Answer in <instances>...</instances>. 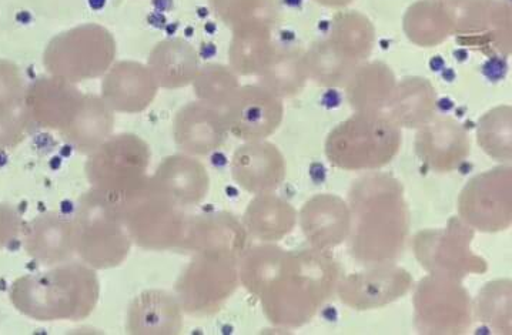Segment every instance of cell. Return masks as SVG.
Returning a JSON list of instances; mask_svg holds the SVG:
<instances>
[{"instance_id":"6da1fadb","label":"cell","mask_w":512,"mask_h":335,"mask_svg":"<svg viewBox=\"0 0 512 335\" xmlns=\"http://www.w3.org/2000/svg\"><path fill=\"white\" fill-rule=\"evenodd\" d=\"M10 303L23 316L42 323L82 321L95 311L100 283L95 268L79 261L19 277L10 287Z\"/></svg>"},{"instance_id":"7a4b0ae2","label":"cell","mask_w":512,"mask_h":335,"mask_svg":"<svg viewBox=\"0 0 512 335\" xmlns=\"http://www.w3.org/2000/svg\"><path fill=\"white\" fill-rule=\"evenodd\" d=\"M115 199L130 240L140 249L165 251L180 247L187 226L183 207L152 177L147 176L135 189Z\"/></svg>"},{"instance_id":"3957f363","label":"cell","mask_w":512,"mask_h":335,"mask_svg":"<svg viewBox=\"0 0 512 335\" xmlns=\"http://www.w3.org/2000/svg\"><path fill=\"white\" fill-rule=\"evenodd\" d=\"M76 254L95 270L119 267L129 256L132 240L127 233L116 199L90 189L80 197L73 217Z\"/></svg>"},{"instance_id":"277c9868","label":"cell","mask_w":512,"mask_h":335,"mask_svg":"<svg viewBox=\"0 0 512 335\" xmlns=\"http://www.w3.org/2000/svg\"><path fill=\"white\" fill-rule=\"evenodd\" d=\"M401 146L400 126L381 112H358L327 139V156L343 169H374L391 162Z\"/></svg>"},{"instance_id":"5b68a950","label":"cell","mask_w":512,"mask_h":335,"mask_svg":"<svg viewBox=\"0 0 512 335\" xmlns=\"http://www.w3.org/2000/svg\"><path fill=\"white\" fill-rule=\"evenodd\" d=\"M115 58L112 33L97 23H85L50 40L43 53V66L50 76L76 85L105 75Z\"/></svg>"},{"instance_id":"8992f818","label":"cell","mask_w":512,"mask_h":335,"mask_svg":"<svg viewBox=\"0 0 512 335\" xmlns=\"http://www.w3.org/2000/svg\"><path fill=\"white\" fill-rule=\"evenodd\" d=\"M87 156L85 170L92 189L119 197L146 179L152 154L142 137L122 133L110 136Z\"/></svg>"},{"instance_id":"52a82bcc","label":"cell","mask_w":512,"mask_h":335,"mask_svg":"<svg viewBox=\"0 0 512 335\" xmlns=\"http://www.w3.org/2000/svg\"><path fill=\"white\" fill-rule=\"evenodd\" d=\"M461 43L485 53L510 52L511 6L505 0H444Z\"/></svg>"},{"instance_id":"ba28073f","label":"cell","mask_w":512,"mask_h":335,"mask_svg":"<svg viewBox=\"0 0 512 335\" xmlns=\"http://www.w3.org/2000/svg\"><path fill=\"white\" fill-rule=\"evenodd\" d=\"M236 259L199 254L176 283V298L186 313L212 314L237 287Z\"/></svg>"},{"instance_id":"9c48e42d","label":"cell","mask_w":512,"mask_h":335,"mask_svg":"<svg viewBox=\"0 0 512 335\" xmlns=\"http://www.w3.org/2000/svg\"><path fill=\"white\" fill-rule=\"evenodd\" d=\"M220 110L227 132L244 142L266 139L283 120L280 97L260 85L240 86Z\"/></svg>"},{"instance_id":"30bf717a","label":"cell","mask_w":512,"mask_h":335,"mask_svg":"<svg viewBox=\"0 0 512 335\" xmlns=\"http://www.w3.org/2000/svg\"><path fill=\"white\" fill-rule=\"evenodd\" d=\"M83 96L75 83L50 75L39 77L26 87V112L36 126L60 133L79 112Z\"/></svg>"},{"instance_id":"8fae6325","label":"cell","mask_w":512,"mask_h":335,"mask_svg":"<svg viewBox=\"0 0 512 335\" xmlns=\"http://www.w3.org/2000/svg\"><path fill=\"white\" fill-rule=\"evenodd\" d=\"M157 90L159 86L149 67L132 60H122L113 63L103 75L100 97L113 112L136 115L152 105Z\"/></svg>"},{"instance_id":"7c38bea8","label":"cell","mask_w":512,"mask_h":335,"mask_svg":"<svg viewBox=\"0 0 512 335\" xmlns=\"http://www.w3.org/2000/svg\"><path fill=\"white\" fill-rule=\"evenodd\" d=\"M227 133L222 110L200 100L182 107L174 117V142L189 156H204L219 149Z\"/></svg>"},{"instance_id":"4fadbf2b","label":"cell","mask_w":512,"mask_h":335,"mask_svg":"<svg viewBox=\"0 0 512 335\" xmlns=\"http://www.w3.org/2000/svg\"><path fill=\"white\" fill-rule=\"evenodd\" d=\"M22 234L26 253L42 266L66 263L76 253L73 219L62 214H39L23 224Z\"/></svg>"},{"instance_id":"5bb4252c","label":"cell","mask_w":512,"mask_h":335,"mask_svg":"<svg viewBox=\"0 0 512 335\" xmlns=\"http://www.w3.org/2000/svg\"><path fill=\"white\" fill-rule=\"evenodd\" d=\"M244 230L239 221L229 214H209L187 220L186 231L180 247L207 256L236 259L242 253Z\"/></svg>"},{"instance_id":"9a60e30c","label":"cell","mask_w":512,"mask_h":335,"mask_svg":"<svg viewBox=\"0 0 512 335\" xmlns=\"http://www.w3.org/2000/svg\"><path fill=\"white\" fill-rule=\"evenodd\" d=\"M283 156L274 144L257 140L246 142L233 154L232 172L236 182L250 193H264L283 180Z\"/></svg>"},{"instance_id":"2e32d148","label":"cell","mask_w":512,"mask_h":335,"mask_svg":"<svg viewBox=\"0 0 512 335\" xmlns=\"http://www.w3.org/2000/svg\"><path fill=\"white\" fill-rule=\"evenodd\" d=\"M126 320L129 334H179L183 328V310L172 294L162 290H149L132 301Z\"/></svg>"},{"instance_id":"e0dca14e","label":"cell","mask_w":512,"mask_h":335,"mask_svg":"<svg viewBox=\"0 0 512 335\" xmlns=\"http://www.w3.org/2000/svg\"><path fill=\"white\" fill-rule=\"evenodd\" d=\"M150 177L182 207L200 203L209 190V174L189 154L166 157Z\"/></svg>"},{"instance_id":"ac0fdd59","label":"cell","mask_w":512,"mask_h":335,"mask_svg":"<svg viewBox=\"0 0 512 335\" xmlns=\"http://www.w3.org/2000/svg\"><path fill=\"white\" fill-rule=\"evenodd\" d=\"M26 85L15 63L0 59V149H13L25 139L29 123Z\"/></svg>"},{"instance_id":"d6986e66","label":"cell","mask_w":512,"mask_h":335,"mask_svg":"<svg viewBox=\"0 0 512 335\" xmlns=\"http://www.w3.org/2000/svg\"><path fill=\"white\" fill-rule=\"evenodd\" d=\"M417 152L437 169H453L470 153V140L463 127L444 117L428 122L418 133Z\"/></svg>"},{"instance_id":"ffe728a7","label":"cell","mask_w":512,"mask_h":335,"mask_svg":"<svg viewBox=\"0 0 512 335\" xmlns=\"http://www.w3.org/2000/svg\"><path fill=\"white\" fill-rule=\"evenodd\" d=\"M157 86L180 89L189 86L199 72L196 49L183 39H166L157 43L147 62Z\"/></svg>"},{"instance_id":"44dd1931","label":"cell","mask_w":512,"mask_h":335,"mask_svg":"<svg viewBox=\"0 0 512 335\" xmlns=\"http://www.w3.org/2000/svg\"><path fill=\"white\" fill-rule=\"evenodd\" d=\"M115 127V112L106 105L102 97L83 96L79 112L60 136L82 154L95 152L106 142Z\"/></svg>"},{"instance_id":"7402d4cb","label":"cell","mask_w":512,"mask_h":335,"mask_svg":"<svg viewBox=\"0 0 512 335\" xmlns=\"http://www.w3.org/2000/svg\"><path fill=\"white\" fill-rule=\"evenodd\" d=\"M276 53L270 23L252 22L233 30L230 42V69L236 75H259Z\"/></svg>"},{"instance_id":"603a6c76","label":"cell","mask_w":512,"mask_h":335,"mask_svg":"<svg viewBox=\"0 0 512 335\" xmlns=\"http://www.w3.org/2000/svg\"><path fill=\"white\" fill-rule=\"evenodd\" d=\"M396 90V79L384 63H368L354 70L347 82V95L357 112H381Z\"/></svg>"},{"instance_id":"cb8c5ba5","label":"cell","mask_w":512,"mask_h":335,"mask_svg":"<svg viewBox=\"0 0 512 335\" xmlns=\"http://www.w3.org/2000/svg\"><path fill=\"white\" fill-rule=\"evenodd\" d=\"M387 116L398 126L421 127L433 120L435 92L426 79L410 77L396 86Z\"/></svg>"},{"instance_id":"d4e9b609","label":"cell","mask_w":512,"mask_h":335,"mask_svg":"<svg viewBox=\"0 0 512 335\" xmlns=\"http://www.w3.org/2000/svg\"><path fill=\"white\" fill-rule=\"evenodd\" d=\"M408 39L424 48L440 45L453 33V22L444 0H418L404 18Z\"/></svg>"},{"instance_id":"484cf974","label":"cell","mask_w":512,"mask_h":335,"mask_svg":"<svg viewBox=\"0 0 512 335\" xmlns=\"http://www.w3.org/2000/svg\"><path fill=\"white\" fill-rule=\"evenodd\" d=\"M331 45L353 62H361L373 49L374 29L358 12H340L331 23Z\"/></svg>"},{"instance_id":"4316f807","label":"cell","mask_w":512,"mask_h":335,"mask_svg":"<svg viewBox=\"0 0 512 335\" xmlns=\"http://www.w3.org/2000/svg\"><path fill=\"white\" fill-rule=\"evenodd\" d=\"M260 86L266 87L279 97L293 96L299 93L306 82L307 69L304 56L296 50L276 49L273 58L259 73Z\"/></svg>"},{"instance_id":"83f0119b","label":"cell","mask_w":512,"mask_h":335,"mask_svg":"<svg viewBox=\"0 0 512 335\" xmlns=\"http://www.w3.org/2000/svg\"><path fill=\"white\" fill-rule=\"evenodd\" d=\"M304 62L307 76L313 77L321 86H339L347 83L358 65L334 48L329 40L314 45L304 56Z\"/></svg>"},{"instance_id":"f1b7e54d","label":"cell","mask_w":512,"mask_h":335,"mask_svg":"<svg viewBox=\"0 0 512 335\" xmlns=\"http://www.w3.org/2000/svg\"><path fill=\"white\" fill-rule=\"evenodd\" d=\"M289 207L276 197L259 196L250 203L244 216L247 229L261 240H273L284 233L289 223Z\"/></svg>"},{"instance_id":"f546056e","label":"cell","mask_w":512,"mask_h":335,"mask_svg":"<svg viewBox=\"0 0 512 335\" xmlns=\"http://www.w3.org/2000/svg\"><path fill=\"white\" fill-rule=\"evenodd\" d=\"M193 87L200 102L223 109L230 97L239 89L240 83L230 67L207 65L200 67L196 79L193 80Z\"/></svg>"},{"instance_id":"4dcf8cb0","label":"cell","mask_w":512,"mask_h":335,"mask_svg":"<svg viewBox=\"0 0 512 335\" xmlns=\"http://www.w3.org/2000/svg\"><path fill=\"white\" fill-rule=\"evenodd\" d=\"M478 143L495 159H510L511 107H497L481 119Z\"/></svg>"},{"instance_id":"1f68e13d","label":"cell","mask_w":512,"mask_h":335,"mask_svg":"<svg viewBox=\"0 0 512 335\" xmlns=\"http://www.w3.org/2000/svg\"><path fill=\"white\" fill-rule=\"evenodd\" d=\"M210 5L232 30L252 22L270 23L271 0H210Z\"/></svg>"},{"instance_id":"d6a6232c","label":"cell","mask_w":512,"mask_h":335,"mask_svg":"<svg viewBox=\"0 0 512 335\" xmlns=\"http://www.w3.org/2000/svg\"><path fill=\"white\" fill-rule=\"evenodd\" d=\"M22 230V219L15 207L0 203V249H5L10 243L18 240Z\"/></svg>"},{"instance_id":"836d02e7","label":"cell","mask_w":512,"mask_h":335,"mask_svg":"<svg viewBox=\"0 0 512 335\" xmlns=\"http://www.w3.org/2000/svg\"><path fill=\"white\" fill-rule=\"evenodd\" d=\"M314 2L319 3L321 6H326V8L340 9L346 8L354 0H314Z\"/></svg>"}]
</instances>
